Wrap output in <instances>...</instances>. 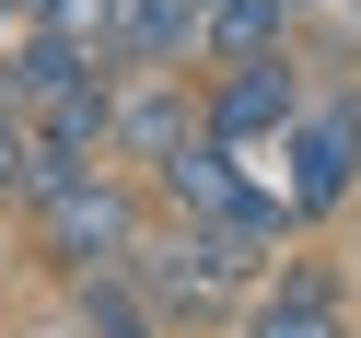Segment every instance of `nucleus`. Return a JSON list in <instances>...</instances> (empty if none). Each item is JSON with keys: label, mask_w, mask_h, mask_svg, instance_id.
Returning a JSON list of instances; mask_svg holds the SVG:
<instances>
[{"label": "nucleus", "mask_w": 361, "mask_h": 338, "mask_svg": "<svg viewBox=\"0 0 361 338\" xmlns=\"http://www.w3.org/2000/svg\"><path fill=\"white\" fill-rule=\"evenodd\" d=\"M140 222H152V198H140V175H117V164L47 175V187L24 198V234H35V257H47L59 280H105V268H128Z\"/></svg>", "instance_id": "nucleus-1"}, {"label": "nucleus", "mask_w": 361, "mask_h": 338, "mask_svg": "<svg viewBox=\"0 0 361 338\" xmlns=\"http://www.w3.org/2000/svg\"><path fill=\"white\" fill-rule=\"evenodd\" d=\"M140 198H152L164 222H187V234H233V222H257V210H268L221 140H187L175 164H152V175H140ZM280 222H291V210H280Z\"/></svg>", "instance_id": "nucleus-5"}, {"label": "nucleus", "mask_w": 361, "mask_h": 338, "mask_svg": "<svg viewBox=\"0 0 361 338\" xmlns=\"http://www.w3.org/2000/svg\"><path fill=\"white\" fill-rule=\"evenodd\" d=\"M245 338H350V291H338V268H326V257H291L280 280L257 291Z\"/></svg>", "instance_id": "nucleus-6"}, {"label": "nucleus", "mask_w": 361, "mask_h": 338, "mask_svg": "<svg viewBox=\"0 0 361 338\" xmlns=\"http://www.w3.org/2000/svg\"><path fill=\"white\" fill-rule=\"evenodd\" d=\"M198 140V82L187 71H128V82H105V152L117 164H175V152Z\"/></svg>", "instance_id": "nucleus-4"}, {"label": "nucleus", "mask_w": 361, "mask_h": 338, "mask_svg": "<svg viewBox=\"0 0 361 338\" xmlns=\"http://www.w3.org/2000/svg\"><path fill=\"white\" fill-rule=\"evenodd\" d=\"M71 327H82V338H164L152 303L117 280V268H105V280H71Z\"/></svg>", "instance_id": "nucleus-8"}, {"label": "nucleus", "mask_w": 361, "mask_h": 338, "mask_svg": "<svg viewBox=\"0 0 361 338\" xmlns=\"http://www.w3.org/2000/svg\"><path fill=\"white\" fill-rule=\"evenodd\" d=\"M35 187H47V152L24 140V117H0V210H24Z\"/></svg>", "instance_id": "nucleus-9"}, {"label": "nucleus", "mask_w": 361, "mask_h": 338, "mask_svg": "<svg viewBox=\"0 0 361 338\" xmlns=\"http://www.w3.org/2000/svg\"><path fill=\"white\" fill-rule=\"evenodd\" d=\"M291 117H303V71H291V47H280V59H233V71L198 82V140H221V152H268Z\"/></svg>", "instance_id": "nucleus-3"}, {"label": "nucleus", "mask_w": 361, "mask_h": 338, "mask_svg": "<svg viewBox=\"0 0 361 338\" xmlns=\"http://www.w3.org/2000/svg\"><path fill=\"white\" fill-rule=\"evenodd\" d=\"M361 187V94H303V117L280 128V210L291 222H326L338 198Z\"/></svg>", "instance_id": "nucleus-2"}, {"label": "nucleus", "mask_w": 361, "mask_h": 338, "mask_svg": "<svg viewBox=\"0 0 361 338\" xmlns=\"http://www.w3.org/2000/svg\"><path fill=\"white\" fill-rule=\"evenodd\" d=\"M350 12H361V0H350Z\"/></svg>", "instance_id": "nucleus-10"}, {"label": "nucleus", "mask_w": 361, "mask_h": 338, "mask_svg": "<svg viewBox=\"0 0 361 338\" xmlns=\"http://www.w3.org/2000/svg\"><path fill=\"white\" fill-rule=\"evenodd\" d=\"M291 12H303V0H198V35H187V47L210 59V71L280 59V47H291Z\"/></svg>", "instance_id": "nucleus-7"}]
</instances>
